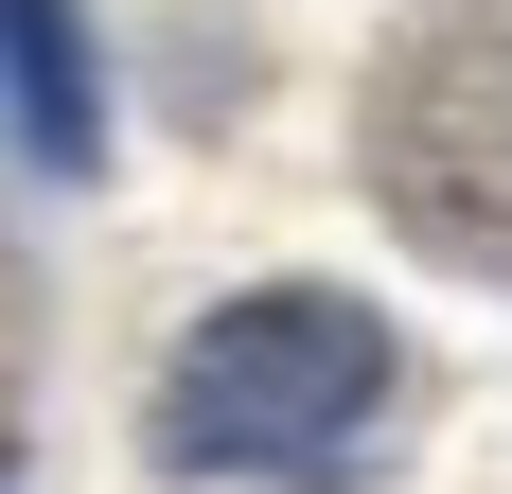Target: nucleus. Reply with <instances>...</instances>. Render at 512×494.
Wrapping results in <instances>:
<instances>
[{
    "mask_svg": "<svg viewBox=\"0 0 512 494\" xmlns=\"http://www.w3.org/2000/svg\"><path fill=\"white\" fill-rule=\"evenodd\" d=\"M371 424H389V318L336 283H265L230 318L177 336L159 371V459L177 477H265V494H318L354 477Z\"/></svg>",
    "mask_w": 512,
    "mask_h": 494,
    "instance_id": "1",
    "label": "nucleus"
},
{
    "mask_svg": "<svg viewBox=\"0 0 512 494\" xmlns=\"http://www.w3.org/2000/svg\"><path fill=\"white\" fill-rule=\"evenodd\" d=\"M371 195L389 230L512 283V0H442L371 71Z\"/></svg>",
    "mask_w": 512,
    "mask_h": 494,
    "instance_id": "2",
    "label": "nucleus"
},
{
    "mask_svg": "<svg viewBox=\"0 0 512 494\" xmlns=\"http://www.w3.org/2000/svg\"><path fill=\"white\" fill-rule=\"evenodd\" d=\"M0 106H18L36 177H89V159H106V89H89V36H71V0H0Z\"/></svg>",
    "mask_w": 512,
    "mask_h": 494,
    "instance_id": "3",
    "label": "nucleus"
},
{
    "mask_svg": "<svg viewBox=\"0 0 512 494\" xmlns=\"http://www.w3.org/2000/svg\"><path fill=\"white\" fill-rule=\"evenodd\" d=\"M18 353H36V300H18V265H0V424H18Z\"/></svg>",
    "mask_w": 512,
    "mask_h": 494,
    "instance_id": "4",
    "label": "nucleus"
}]
</instances>
